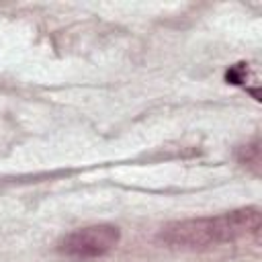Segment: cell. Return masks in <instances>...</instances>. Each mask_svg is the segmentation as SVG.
<instances>
[{
  "mask_svg": "<svg viewBox=\"0 0 262 262\" xmlns=\"http://www.w3.org/2000/svg\"><path fill=\"white\" fill-rule=\"evenodd\" d=\"M258 229H260V211L256 207H244L215 217L172 221L160 229L158 239L170 248L203 250L217 244H227L248 237Z\"/></svg>",
  "mask_w": 262,
  "mask_h": 262,
  "instance_id": "cell-1",
  "label": "cell"
},
{
  "mask_svg": "<svg viewBox=\"0 0 262 262\" xmlns=\"http://www.w3.org/2000/svg\"><path fill=\"white\" fill-rule=\"evenodd\" d=\"M237 160H239L244 166H252V168L258 170V164H260V143H258V139H254L252 143L239 147Z\"/></svg>",
  "mask_w": 262,
  "mask_h": 262,
  "instance_id": "cell-3",
  "label": "cell"
},
{
  "mask_svg": "<svg viewBox=\"0 0 262 262\" xmlns=\"http://www.w3.org/2000/svg\"><path fill=\"white\" fill-rule=\"evenodd\" d=\"M119 239H121V231L117 225H111V223L88 225L61 237L59 252L78 260L100 258V256H106L111 250H115Z\"/></svg>",
  "mask_w": 262,
  "mask_h": 262,
  "instance_id": "cell-2",
  "label": "cell"
}]
</instances>
